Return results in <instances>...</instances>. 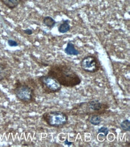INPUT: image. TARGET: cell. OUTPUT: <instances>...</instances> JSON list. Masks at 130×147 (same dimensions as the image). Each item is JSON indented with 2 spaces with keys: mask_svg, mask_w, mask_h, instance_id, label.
<instances>
[{
  "mask_svg": "<svg viewBox=\"0 0 130 147\" xmlns=\"http://www.w3.org/2000/svg\"><path fill=\"white\" fill-rule=\"evenodd\" d=\"M109 133V130L106 127H102L98 130V133L103 134L102 136H106Z\"/></svg>",
  "mask_w": 130,
  "mask_h": 147,
  "instance_id": "5bb4252c",
  "label": "cell"
},
{
  "mask_svg": "<svg viewBox=\"0 0 130 147\" xmlns=\"http://www.w3.org/2000/svg\"><path fill=\"white\" fill-rule=\"evenodd\" d=\"M121 126L123 130L125 131L130 130V121L128 119H125L123 121L121 124Z\"/></svg>",
  "mask_w": 130,
  "mask_h": 147,
  "instance_id": "4fadbf2b",
  "label": "cell"
},
{
  "mask_svg": "<svg viewBox=\"0 0 130 147\" xmlns=\"http://www.w3.org/2000/svg\"><path fill=\"white\" fill-rule=\"evenodd\" d=\"M90 108L92 110L95 111H98L101 108V104L97 100H93L90 102Z\"/></svg>",
  "mask_w": 130,
  "mask_h": 147,
  "instance_id": "30bf717a",
  "label": "cell"
},
{
  "mask_svg": "<svg viewBox=\"0 0 130 147\" xmlns=\"http://www.w3.org/2000/svg\"><path fill=\"white\" fill-rule=\"evenodd\" d=\"M6 65L0 63V80H3L6 76Z\"/></svg>",
  "mask_w": 130,
  "mask_h": 147,
  "instance_id": "8fae6325",
  "label": "cell"
},
{
  "mask_svg": "<svg viewBox=\"0 0 130 147\" xmlns=\"http://www.w3.org/2000/svg\"><path fill=\"white\" fill-rule=\"evenodd\" d=\"M24 33L28 35H31L33 34V31L32 30L30 29L27 28L23 30Z\"/></svg>",
  "mask_w": 130,
  "mask_h": 147,
  "instance_id": "2e32d148",
  "label": "cell"
},
{
  "mask_svg": "<svg viewBox=\"0 0 130 147\" xmlns=\"http://www.w3.org/2000/svg\"><path fill=\"white\" fill-rule=\"evenodd\" d=\"M69 22L68 20H66L63 22L62 24H60L58 28V30L60 33H66L70 30Z\"/></svg>",
  "mask_w": 130,
  "mask_h": 147,
  "instance_id": "ba28073f",
  "label": "cell"
},
{
  "mask_svg": "<svg viewBox=\"0 0 130 147\" xmlns=\"http://www.w3.org/2000/svg\"><path fill=\"white\" fill-rule=\"evenodd\" d=\"M64 51L67 55L69 56H76L79 54V51L75 48V45L70 42L67 43Z\"/></svg>",
  "mask_w": 130,
  "mask_h": 147,
  "instance_id": "8992f818",
  "label": "cell"
},
{
  "mask_svg": "<svg viewBox=\"0 0 130 147\" xmlns=\"http://www.w3.org/2000/svg\"><path fill=\"white\" fill-rule=\"evenodd\" d=\"M48 74L54 77L61 85L67 87H73L81 82L78 75L71 68L63 64L52 66Z\"/></svg>",
  "mask_w": 130,
  "mask_h": 147,
  "instance_id": "6da1fadb",
  "label": "cell"
},
{
  "mask_svg": "<svg viewBox=\"0 0 130 147\" xmlns=\"http://www.w3.org/2000/svg\"><path fill=\"white\" fill-rule=\"evenodd\" d=\"M7 44L10 47H15L19 45L18 42L12 39H9L7 41Z\"/></svg>",
  "mask_w": 130,
  "mask_h": 147,
  "instance_id": "9a60e30c",
  "label": "cell"
},
{
  "mask_svg": "<svg viewBox=\"0 0 130 147\" xmlns=\"http://www.w3.org/2000/svg\"><path fill=\"white\" fill-rule=\"evenodd\" d=\"M38 80L43 88L48 91L56 92L61 88V84L54 77L49 75L41 76Z\"/></svg>",
  "mask_w": 130,
  "mask_h": 147,
  "instance_id": "277c9868",
  "label": "cell"
},
{
  "mask_svg": "<svg viewBox=\"0 0 130 147\" xmlns=\"http://www.w3.org/2000/svg\"><path fill=\"white\" fill-rule=\"evenodd\" d=\"M13 91L16 97L23 102H30L33 100V90L25 84L17 83Z\"/></svg>",
  "mask_w": 130,
  "mask_h": 147,
  "instance_id": "3957f363",
  "label": "cell"
},
{
  "mask_svg": "<svg viewBox=\"0 0 130 147\" xmlns=\"http://www.w3.org/2000/svg\"><path fill=\"white\" fill-rule=\"evenodd\" d=\"M82 69L85 72L94 73L100 68L99 61L95 56L89 55L84 57L81 62Z\"/></svg>",
  "mask_w": 130,
  "mask_h": 147,
  "instance_id": "5b68a950",
  "label": "cell"
},
{
  "mask_svg": "<svg viewBox=\"0 0 130 147\" xmlns=\"http://www.w3.org/2000/svg\"><path fill=\"white\" fill-rule=\"evenodd\" d=\"M101 121V118L100 116L97 115H94L91 117L90 119V122L93 125H97L100 124Z\"/></svg>",
  "mask_w": 130,
  "mask_h": 147,
  "instance_id": "7c38bea8",
  "label": "cell"
},
{
  "mask_svg": "<svg viewBox=\"0 0 130 147\" xmlns=\"http://www.w3.org/2000/svg\"><path fill=\"white\" fill-rule=\"evenodd\" d=\"M43 119L50 126L59 127L65 125L68 117L65 114L59 111L46 113L43 115Z\"/></svg>",
  "mask_w": 130,
  "mask_h": 147,
  "instance_id": "7a4b0ae2",
  "label": "cell"
},
{
  "mask_svg": "<svg viewBox=\"0 0 130 147\" xmlns=\"http://www.w3.org/2000/svg\"><path fill=\"white\" fill-rule=\"evenodd\" d=\"M65 144H66L68 145H71L72 144V142H69L68 141H67V140H66L65 142Z\"/></svg>",
  "mask_w": 130,
  "mask_h": 147,
  "instance_id": "e0dca14e",
  "label": "cell"
},
{
  "mask_svg": "<svg viewBox=\"0 0 130 147\" xmlns=\"http://www.w3.org/2000/svg\"><path fill=\"white\" fill-rule=\"evenodd\" d=\"M43 23L45 26L49 28H52L55 26L56 22L52 17L46 16L43 19Z\"/></svg>",
  "mask_w": 130,
  "mask_h": 147,
  "instance_id": "9c48e42d",
  "label": "cell"
},
{
  "mask_svg": "<svg viewBox=\"0 0 130 147\" xmlns=\"http://www.w3.org/2000/svg\"><path fill=\"white\" fill-rule=\"evenodd\" d=\"M21 0H0L4 5L11 10H13L20 4Z\"/></svg>",
  "mask_w": 130,
  "mask_h": 147,
  "instance_id": "52a82bcc",
  "label": "cell"
}]
</instances>
